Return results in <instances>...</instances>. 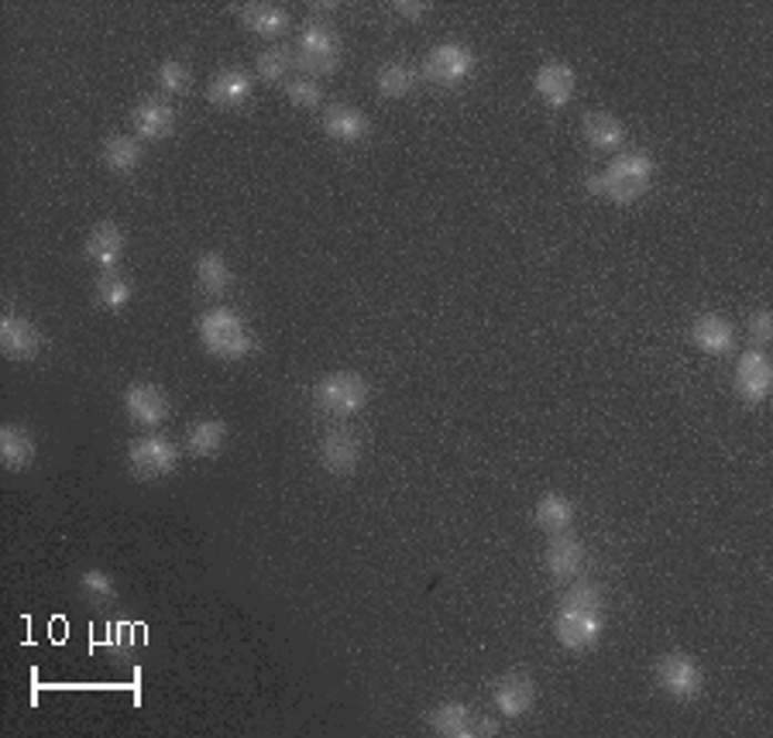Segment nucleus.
I'll use <instances>...</instances> for the list:
<instances>
[{"mask_svg": "<svg viewBox=\"0 0 773 738\" xmlns=\"http://www.w3.org/2000/svg\"><path fill=\"white\" fill-rule=\"evenodd\" d=\"M657 687L663 694H671L674 700H694L701 694V684H705V674H701L698 659H691L688 653H667L657 659L653 666Z\"/></svg>", "mask_w": 773, "mask_h": 738, "instance_id": "8", "label": "nucleus"}, {"mask_svg": "<svg viewBox=\"0 0 773 738\" xmlns=\"http://www.w3.org/2000/svg\"><path fill=\"white\" fill-rule=\"evenodd\" d=\"M750 337H753L760 347H766V344L773 340V316H770V309H760V312L750 316Z\"/></svg>", "mask_w": 773, "mask_h": 738, "instance_id": "35", "label": "nucleus"}, {"mask_svg": "<svg viewBox=\"0 0 773 738\" xmlns=\"http://www.w3.org/2000/svg\"><path fill=\"white\" fill-rule=\"evenodd\" d=\"M155 83H159V93H162V96H183V93L190 90V83H193V73H190L186 62L169 59V62H162Z\"/></svg>", "mask_w": 773, "mask_h": 738, "instance_id": "32", "label": "nucleus"}, {"mask_svg": "<svg viewBox=\"0 0 773 738\" xmlns=\"http://www.w3.org/2000/svg\"><path fill=\"white\" fill-rule=\"evenodd\" d=\"M691 344L709 358H722L735 347V330L725 316L719 312H701L698 320L691 324Z\"/></svg>", "mask_w": 773, "mask_h": 738, "instance_id": "16", "label": "nucleus"}, {"mask_svg": "<svg viewBox=\"0 0 773 738\" xmlns=\"http://www.w3.org/2000/svg\"><path fill=\"white\" fill-rule=\"evenodd\" d=\"M34 453H39V447H34V437L24 427L8 423L0 430V464L8 471H28L34 464Z\"/></svg>", "mask_w": 773, "mask_h": 738, "instance_id": "23", "label": "nucleus"}, {"mask_svg": "<svg viewBox=\"0 0 773 738\" xmlns=\"http://www.w3.org/2000/svg\"><path fill=\"white\" fill-rule=\"evenodd\" d=\"M196 286L206 293V296H227L231 286H234V271L227 265L224 255L217 252H206L196 258Z\"/></svg>", "mask_w": 773, "mask_h": 738, "instance_id": "27", "label": "nucleus"}, {"mask_svg": "<svg viewBox=\"0 0 773 738\" xmlns=\"http://www.w3.org/2000/svg\"><path fill=\"white\" fill-rule=\"evenodd\" d=\"M293 52L286 49V45H268V49H262L258 52V59H255V76L262 80V83H283L286 76H289V69H293Z\"/></svg>", "mask_w": 773, "mask_h": 738, "instance_id": "31", "label": "nucleus"}, {"mask_svg": "<svg viewBox=\"0 0 773 738\" xmlns=\"http://www.w3.org/2000/svg\"><path fill=\"white\" fill-rule=\"evenodd\" d=\"M533 519H537V525H540V530H543L547 536H560V533H571V525H574L578 512H574L571 499H565V495H557V491H550V495H543V499L537 502Z\"/></svg>", "mask_w": 773, "mask_h": 738, "instance_id": "25", "label": "nucleus"}, {"mask_svg": "<svg viewBox=\"0 0 773 738\" xmlns=\"http://www.w3.org/2000/svg\"><path fill=\"white\" fill-rule=\"evenodd\" d=\"M368 381L350 371H334L313 389V406L327 419H350L368 406Z\"/></svg>", "mask_w": 773, "mask_h": 738, "instance_id": "4", "label": "nucleus"}, {"mask_svg": "<svg viewBox=\"0 0 773 738\" xmlns=\"http://www.w3.org/2000/svg\"><path fill=\"white\" fill-rule=\"evenodd\" d=\"M416 83H419V73H416V65H409V62H385L375 73V90L385 100L409 96L416 90Z\"/></svg>", "mask_w": 773, "mask_h": 738, "instance_id": "28", "label": "nucleus"}, {"mask_svg": "<svg viewBox=\"0 0 773 738\" xmlns=\"http://www.w3.org/2000/svg\"><path fill=\"white\" fill-rule=\"evenodd\" d=\"M200 340L206 347V355H214L221 361H241V358H248L255 355V334L248 330V324H244V316L227 309V306H214V309H206L200 316Z\"/></svg>", "mask_w": 773, "mask_h": 738, "instance_id": "3", "label": "nucleus"}, {"mask_svg": "<svg viewBox=\"0 0 773 738\" xmlns=\"http://www.w3.org/2000/svg\"><path fill=\"white\" fill-rule=\"evenodd\" d=\"M87 258L100 268V271H118V262L124 255V230L111 221L96 224L90 234H87V244H83Z\"/></svg>", "mask_w": 773, "mask_h": 738, "instance_id": "19", "label": "nucleus"}, {"mask_svg": "<svg viewBox=\"0 0 773 738\" xmlns=\"http://www.w3.org/2000/svg\"><path fill=\"white\" fill-rule=\"evenodd\" d=\"M735 396H740L746 406H760L770 399V389H773V365L766 358L763 347H753L746 350V355L740 358V365H735Z\"/></svg>", "mask_w": 773, "mask_h": 738, "instance_id": "9", "label": "nucleus"}, {"mask_svg": "<svg viewBox=\"0 0 773 738\" xmlns=\"http://www.w3.org/2000/svg\"><path fill=\"white\" fill-rule=\"evenodd\" d=\"M131 124L145 142H165V137L175 131V111H172L169 100L149 96L131 111Z\"/></svg>", "mask_w": 773, "mask_h": 738, "instance_id": "18", "label": "nucleus"}, {"mask_svg": "<svg viewBox=\"0 0 773 738\" xmlns=\"http://www.w3.org/2000/svg\"><path fill=\"white\" fill-rule=\"evenodd\" d=\"M0 350H4L11 361H31L42 350V334L39 327H31L24 316L4 312V320H0Z\"/></svg>", "mask_w": 773, "mask_h": 738, "instance_id": "15", "label": "nucleus"}, {"mask_svg": "<svg viewBox=\"0 0 773 738\" xmlns=\"http://www.w3.org/2000/svg\"><path fill=\"white\" fill-rule=\"evenodd\" d=\"M475 711L468 705H461V700H447V705L434 708L427 725L434 735H444V738H475Z\"/></svg>", "mask_w": 773, "mask_h": 738, "instance_id": "22", "label": "nucleus"}, {"mask_svg": "<svg viewBox=\"0 0 773 738\" xmlns=\"http://www.w3.org/2000/svg\"><path fill=\"white\" fill-rule=\"evenodd\" d=\"M581 134H584V142L594 148V152H616L625 145V124L609 114V111H591L584 114L581 121Z\"/></svg>", "mask_w": 773, "mask_h": 738, "instance_id": "21", "label": "nucleus"}, {"mask_svg": "<svg viewBox=\"0 0 773 738\" xmlns=\"http://www.w3.org/2000/svg\"><path fill=\"white\" fill-rule=\"evenodd\" d=\"M180 468V447L172 440L149 433L128 443V471L138 481H162Z\"/></svg>", "mask_w": 773, "mask_h": 738, "instance_id": "6", "label": "nucleus"}, {"mask_svg": "<svg viewBox=\"0 0 773 738\" xmlns=\"http://www.w3.org/2000/svg\"><path fill=\"white\" fill-rule=\"evenodd\" d=\"M543 567L553 581L560 584H571L578 577H584V567H588V550L581 540L560 533V536H550L547 540V550H543Z\"/></svg>", "mask_w": 773, "mask_h": 738, "instance_id": "10", "label": "nucleus"}, {"mask_svg": "<svg viewBox=\"0 0 773 738\" xmlns=\"http://www.w3.org/2000/svg\"><path fill=\"white\" fill-rule=\"evenodd\" d=\"M419 76L440 90H458L475 76V52L458 42H444L430 49V55L419 65Z\"/></svg>", "mask_w": 773, "mask_h": 738, "instance_id": "7", "label": "nucleus"}, {"mask_svg": "<svg viewBox=\"0 0 773 738\" xmlns=\"http://www.w3.org/2000/svg\"><path fill=\"white\" fill-rule=\"evenodd\" d=\"M206 100L217 111H237L252 100V76L244 69H221V73L206 83Z\"/></svg>", "mask_w": 773, "mask_h": 738, "instance_id": "17", "label": "nucleus"}, {"mask_svg": "<svg viewBox=\"0 0 773 738\" xmlns=\"http://www.w3.org/2000/svg\"><path fill=\"white\" fill-rule=\"evenodd\" d=\"M393 11H396V14H403L406 21H424V18H427V11H430V4H409V0H396Z\"/></svg>", "mask_w": 773, "mask_h": 738, "instance_id": "36", "label": "nucleus"}, {"mask_svg": "<svg viewBox=\"0 0 773 738\" xmlns=\"http://www.w3.org/2000/svg\"><path fill=\"white\" fill-rule=\"evenodd\" d=\"M227 443V423L224 419H200L186 430V450L193 457H217Z\"/></svg>", "mask_w": 773, "mask_h": 738, "instance_id": "29", "label": "nucleus"}, {"mask_svg": "<svg viewBox=\"0 0 773 738\" xmlns=\"http://www.w3.org/2000/svg\"><path fill=\"white\" fill-rule=\"evenodd\" d=\"M286 96H289L293 107L309 111V107H316V103H321L324 90H321V83H316L313 76L303 73V76H293V80L286 83Z\"/></svg>", "mask_w": 773, "mask_h": 738, "instance_id": "34", "label": "nucleus"}, {"mask_svg": "<svg viewBox=\"0 0 773 738\" xmlns=\"http://www.w3.org/2000/svg\"><path fill=\"white\" fill-rule=\"evenodd\" d=\"M296 62L306 69V76H330L340 69V39L334 24L309 18L303 34H299V49H296Z\"/></svg>", "mask_w": 773, "mask_h": 738, "instance_id": "5", "label": "nucleus"}, {"mask_svg": "<svg viewBox=\"0 0 773 738\" xmlns=\"http://www.w3.org/2000/svg\"><path fill=\"white\" fill-rule=\"evenodd\" d=\"M606 594L594 581H571V587L560 597V608L553 618V636L557 643L571 653H588L602 639L606 628Z\"/></svg>", "mask_w": 773, "mask_h": 738, "instance_id": "1", "label": "nucleus"}, {"mask_svg": "<svg viewBox=\"0 0 773 738\" xmlns=\"http://www.w3.org/2000/svg\"><path fill=\"white\" fill-rule=\"evenodd\" d=\"M131 296H134V289H131V283L121 271H100L96 286H93V299H96L100 309L118 312V309H124L131 303Z\"/></svg>", "mask_w": 773, "mask_h": 738, "instance_id": "30", "label": "nucleus"}, {"mask_svg": "<svg viewBox=\"0 0 773 738\" xmlns=\"http://www.w3.org/2000/svg\"><path fill=\"white\" fill-rule=\"evenodd\" d=\"M100 158H103V165H108L114 175H131L138 165H142L145 148H142V142H138V137H131V134H111L108 142H103Z\"/></svg>", "mask_w": 773, "mask_h": 738, "instance_id": "26", "label": "nucleus"}, {"mask_svg": "<svg viewBox=\"0 0 773 738\" xmlns=\"http://www.w3.org/2000/svg\"><path fill=\"white\" fill-rule=\"evenodd\" d=\"M241 24L248 28L252 34H258V39L275 42L289 31V11L275 8V4H248L241 11Z\"/></svg>", "mask_w": 773, "mask_h": 738, "instance_id": "24", "label": "nucleus"}, {"mask_svg": "<svg viewBox=\"0 0 773 738\" xmlns=\"http://www.w3.org/2000/svg\"><path fill=\"white\" fill-rule=\"evenodd\" d=\"M321 468L334 478H347V474H355L358 464H362V440L358 433H350L344 427H334L324 433L321 440Z\"/></svg>", "mask_w": 773, "mask_h": 738, "instance_id": "12", "label": "nucleus"}, {"mask_svg": "<svg viewBox=\"0 0 773 738\" xmlns=\"http://www.w3.org/2000/svg\"><path fill=\"white\" fill-rule=\"evenodd\" d=\"M372 131L368 117L350 107V103H334V107L324 111V134L330 137V142H340V145H358L365 142Z\"/></svg>", "mask_w": 773, "mask_h": 738, "instance_id": "20", "label": "nucleus"}, {"mask_svg": "<svg viewBox=\"0 0 773 738\" xmlns=\"http://www.w3.org/2000/svg\"><path fill=\"white\" fill-rule=\"evenodd\" d=\"M653 172H657V165H653V158L647 152H619V155H612L606 172L591 175L588 189L594 196H606V199L625 206V203L640 199L650 189Z\"/></svg>", "mask_w": 773, "mask_h": 738, "instance_id": "2", "label": "nucleus"}, {"mask_svg": "<svg viewBox=\"0 0 773 738\" xmlns=\"http://www.w3.org/2000/svg\"><path fill=\"white\" fill-rule=\"evenodd\" d=\"M491 700H496V708L502 718H522L530 715L533 705H537V684L530 674L522 670H512L506 677H499L496 690H491Z\"/></svg>", "mask_w": 773, "mask_h": 738, "instance_id": "13", "label": "nucleus"}, {"mask_svg": "<svg viewBox=\"0 0 773 738\" xmlns=\"http://www.w3.org/2000/svg\"><path fill=\"white\" fill-rule=\"evenodd\" d=\"M533 90L537 96L547 103V107L560 111V107H568V103L574 100L578 93V76H574V69L568 62H543L537 69V80H533Z\"/></svg>", "mask_w": 773, "mask_h": 738, "instance_id": "14", "label": "nucleus"}, {"mask_svg": "<svg viewBox=\"0 0 773 738\" xmlns=\"http://www.w3.org/2000/svg\"><path fill=\"white\" fill-rule=\"evenodd\" d=\"M169 412H172L169 396L152 381H138L124 392V416L131 419L134 427H145V430L162 427L169 419Z\"/></svg>", "mask_w": 773, "mask_h": 738, "instance_id": "11", "label": "nucleus"}, {"mask_svg": "<svg viewBox=\"0 0 773 738\" xmlns=\"http://www.w3.org/2000/svg\"><path fill=\"white\" fill-rule=\"evenodd\" d=\"M80 587H83V594H87V602H93L96 608L114 605V597H118V587H114V581H111L108 571H87V574L80 577Z\"/></svg>", "mask_w": 773, "mask_h": 738, "instance_id": "33", "label": "nucleus"}, {"mask_svg": "<svg viewBox=\"0 0 773 738\" xmlns=\"http://www.w3.org/2000/svg\"><path fill=\"white\" fill-rule=\"evenodd\" d=\"M499 721H491V718H475V735H499Z\"/></svg>", "mask_w": 773, "mask_h": 738, "instance_id": "37", "label": "nucleus"}]
</instances>
